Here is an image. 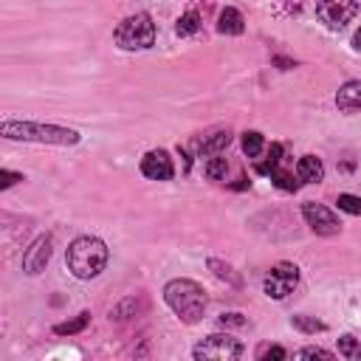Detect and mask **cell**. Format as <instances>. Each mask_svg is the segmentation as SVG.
Instances as JSON below:
<instances>
[{
    "instance_id": "9a60e30c",
    "label": "cell",
    "mask_w": 361,
    "mask_h": 361,
    "mask_svg": "<svg viewBox=\"0 0 361 361\" xmlns=\"http://www.w3.org/2000/svg\"><path fill=\"white\" fill-rule=\"evenodd\" d=\"M206 268H209L220 282H226L228 288H243V276L234 271V265H228V262H223V259H217V257H209V259H206Z\"/></svg>"
},
{
    "instance_id": "cb8c5ba5",
    "label": "cell",
    "mask_w": 361,
    "mask_h": 361,
    "mask_svg": "<svg viewBox=\"0 0 361 361\" xmlns=\"http://www.w3.org/2000/svg\"><path fill=\"white\" fill-rule=\"evenodd\" d=\"M336 206H338L341 212H347V214H355V217H361V195H350V192H341V195L336 197Z\"/></svg>"
},
{
    "instance_id": "484cf974",
    "label": "cell",
    "mask_w": 361,
    "mask_h": 361,
    "mask_svg": "<svg viewBox=\"0 0 361 361\" xmlns=\"http://www.w3.org/2000/svg\"><path fill=\"white\" fill-rule=\"evenodd\" d=\"M279 161H282V144H276V141H274V144H271V152H268V161H265V164H259V166H257V172L268 175L274 166H279Z\"/></svg>"
},
{
    "instance_id": "4316f807",
    "label": "cell",
    "mask_w": 361,
    "mask_h": 361,
    "mask_svg": "<svg viewBox=\"0 0 361 361\" xmlns=\"http://www.w3.org/2000/svg\"><path fill=\"white\" fill-rule=\"evenodd\" d=\"M293 358H299V361H302V358H324V361H330V358H333V353H330V350H324V347H313V344H310V347L296 350V353H293Z\"/></svg>"
},
{
    "instance_id": "d4e9b609",
    "label": "cell",
    "mask_w": 361,
    "mask_h": 361,
    "mask_svg": "<svg viewBox=\"0 0 361 361\" xmlns=\"http://www.w3.org/2000/svg\"><path fill=\"white\" fill-rule=\"evenodd\" d=\"M268 175H271V180H274V186H279V189H285V192H296V189H299V183L293 180V175L285 172V169H279V166H274Z\"/></svg>"
},
{
    "instance_id": "30bf717a",
    "label": "cell",
    "mask_w": 361,
    "mask_h": 361,
    "mask_svg": "<svg viewBox=\"0 0 361 361\" xmlns=\"http://www.w3.org/2000/svg\"><path fill=\"white\" fill-rule=\"evenodd\" d=\"M51 251H54V237L51 234H39L28 243V248L23 251V274L28 276H37L45 271L48 259H51Z\"/></svg>"
},
{
    "instance_id": "9c48e42d",
    "label": "cell",
    "mask_w": 361,
    "mask_h": 361,
    "mask_svg": "<svg viewBox=\"0 0 361 361\" xmlns=\"http://www.w3.org/2000/svg\"><path fill=\"white\" fill-rule=\"evenodd\" d=\"M138 172L147 180H172L175 178V161L166 149H147L138 161Z\"/></svg>"
},
{
    "instance_id": "5bb4252c",
    "label": "cell",
    "mask_w": 361,
    "mask_h": 361,
    "mask_svg": "<svg viewBox=\"0 0 361 361\" xmlns=\"http://www.w3.org/2000/svg\"><path fill=\"white\" fill-rule=\"evenodd\" d=\"M296 178H299L302 183H322V180H324V164H322V158L313 155V152L302 155V158L296 161Z\"/></svg>"
},
{
    "instance_id": "5b68a950",
    "label": "cell",
    "mask_w": 361,
    "mask_h": 361,
    "mask_svg": "<svg viewBox=\"0 0 361 361\" xmlns=\"http://www.w3.org/2000/svg\"><path fill=\"white\" fill-rule=\"evenodd\" d=\"M245 353V344L231 333H209L192 347L195 361H234Z\"/></svg>"
},
{
    "instance_id": "ba28073f",
    "label": "cell",
    "mask_w": 361,
    "mask_h": 361,
    "mask_svg": "<svg viewBox=\"0 0 361 361\" xmlns=\"http://www.w3.org/2000/svg\"><path fill=\"white\" fill-rule=\"evenodd\" d=\"M358 14V0H316V17L330 31H341Z\"/></svg>"
},
{
    "instance_id": "7c38bea8",
    "label": "cell",
    "mask_w": 361,
    "mask_h": 361,
    "mask_svg": "<svg viewBox=\"0 0 361 361\" xmlns=\"http://www.w3.org/2000/svg\"><path fill=\"white\" fill-rule=\"evenodd\" d=\"M336 107L338 113H347V116L361 113V79H347L336 90Z\"/></svg>"
},
{
    "instance_id": "6da1fadb",
    "label": "cell",
    "mask_w": 361,
    "mask_h": 361,
    "mask_svg": "<svg viewBox=\"0 0 361 361\" xmlns=\"http://www.w3.org/2000/svg\"><path fill=\"white\" fill-rule=\"evenodd\" d=\"M0 135L6 141H25V144H48V147H73L82 141V133L62 124L28 121V118H6L0 121Z\"/></svg>"
},
{
    "instance_id": "83f0119b",
    "label": "cell",
    "mask_w": 361,
    "mask_h": 361,
    "mask_svg": "<svg viewBox=\"0 0 361 361\" xmlns=\"http://www.w3.org/2000/svg\"><path fill=\"white\" fill-rule=\"evenodd\" d=\"M217 324H220V327H245L248 319H245L243 313L231 310V313H220V316H217Z\"/></svg>"
},
{
    "instance_id": "3957f363",
    "label": "cell",
    "mask_w": 361,
    "mask_h": 361,
    "mask_svg": "<svg viewBox=\"0 0 361 361\" xmlns=\"http://www.w3.org/2000/svg\"><path fill=\"white\" fill-rule=\"evenodd\" d=\"M164 302L166 307L183 322V324H197L203 316H206V305H209V296L203 290L200 282L195 279H186V276H175L164 285Z\"/></svg>"
},
{
    "instance_id": "52a82bcc",
    "label": "cell",
    "mask_w": 361,
    "mask_h": 361,
    "mask_svg": "<svg viewBox=\"0 0 361 361\" xmlns=\"http://www.w3.org/2000/svg\"><path fill=\"white\" fill-rule=\"evenodd\" d=\"M302 220H305L307 228H310L313 234H319V237H333V234L341 231L338 214H336L330 206L316 203V200H305V203H302Z\"/></svg>"
},
{
    "instance_id": "f546056e",
    "label": "cell",
    "mask_w": 361,
    "mask_h": 361,
    "mask_svg": "<svg viewBox=\"0 0 361 361\" xmlns=\"http://www.w3.org/2000/svg\"><path fill=\"white\" fill-rule=\"evenodd\" d=\"M271 62H274L279 71H290V68H296V62H293V59H288V56H274Z\"/></svg>"
},
{
    "instance_id": "277c9868",
    "label": "cell",
    "mask_w": 361,
    "mask_h": 361,
    "mask_svg": "<svg viewBox=\"0 0 361 361\" xmlns=\"http://www.w3.org/2000/svg\"><path fill=\"white\" fill-rule=\"evenodd\" d=\"M113 42H116V48L130 51V54H135V51H149V48L155 45V20H152V14H147V11L127 14V17L116 25Z\"/></svg>"
},
{
    "instance_id": "7a4b0ae2",
    "label": "cell",
    "mask_w": 361,
    "mask_h": 361,
    "mask_svg": "<svg viewBox=\"0 0 361 361\" xmlns=\"http://www.w3.org/2000/svg\"><path fill=\"white\" fill-rule=\"evenodd\" d=\"M107 259H110V248L96 234H79L65 248V268L82 282L96 279L107 268Z\"/></svg>"
},
{
    "instance_id": "ffe728a7",
    "label": "cell",
    "mask_w": 361,
    "mask_h": 361,
    "mask_svg": "<svg viewBox=\"0 0 361 361\" xmlns=\"http://www.w3.org/2000/svg\"><path fill=\"white\" fill-rule=\"evenodd\" d=\"M336 347H338V355H344L347 361H361V338H355L353 333H341Z\"/></svg>"
},
{
    "instance_id": "2e32d148",
    "label": "cell",
    "mask_w": 361,
    "mask_h": 361,
    "mask_svg": "<svg viewBox=\"0 0 361 361\" xmlns=\"http://www.w3.org/2000/svg\"><path fill=\"white\" fill-rule=\"evenodd\" d=\"M141 310H147V299H144V296H127V299H121V302H118V305L110 310V319L124 322V319L138 316Z\"/></svg>"
},
{
    "instance_id": "4dcf8cb0",
    "label": "cell",
    "mask_w": 361,
    "mask_h": 361,
    "mask_svg": "<svg viewBox=\"0 0 361 361\" xmlns=\"http://www.w3.org/2000/svg\"><path fill=\"white\" fill-rule=\"evenodd\" d=\"M350 45H353L355 51H361V25L353 31V39H350Z\"/></svg>"
},
{
    "instance_id": "4fadbf2b",
    "label": "cell",
    "mask_w": 361,
    "mask_h": 361,
    "mask_svg": "<svg viewBox=\"0 0 361 361\" xmlns=\"http://www.w3.org/2000/svg\"><path fill=\"white\" fill-rule=\"evenodd\" d=\"M243 31H245V17H243V11L234 8V6L220 8V14H217V34H223V37H240Z\"/></svg>"
},
{
    "instance_id": "8fae6325",
    "label": "cell",
    "mask_w": 361,
    "mask_h": 361,
    "mask_svg": "<svg viewBox=\"0 0 361 361\" xmlns=\"http://www.w3.org/2000/svg\"><path fill=\"white\" fill-rule=\"evenodd\" d=\"M231 130L228 127H214V130H209V133H203V138H197L195 141V152L203 158H209V155H220L228 144H231Z\"/></svg>"
},
{
    "instance_id": "f1b7e54d",
    "label": "cell",
    "mask_w": 361,
    "mask_h": 361,
    "mask_svg": "<svg viewBox=\"0 0 361 361\" xmlns=\"http://www.w3.org/2000/svg\"><path fill=\"white\" fill-rule=\"evenodd\" d=\"M20 180H25V175H23V172L0 169V189H11V186H14V183H20Z\"/></svg>"
},
{
    "instance_id": "d6986e66",
    "label": "cell",
    "mask_w": 361,
    "mask_h": 361,
    "mask_svg": "<svg viewBox=\"0 0 361 361\" xmlns=\"http://www.w3.org/2000/svg\"><path fill=\"white\" fill-rule=\"evenodd\" d=\"M87 324H90V313H87V310H82L76 319H68V322L54 324V336H76V333H82Z\"/></svg>"
},
{
    "instance_id": "603a6c76",
    "label": "cell",
    "mask_w": 361,
    "mask_h": 361,
    "mask_svg": "<svg viewBox=\"0 0 361 361\" xmlns=\"http://www.w3.org/2000/svg\"><path fill=\"white\" fill-rule=\"evenodd\" d=\"M288 358V350L282 344H259L257 347V361H282Z\"/></svg>"
},
{
    "instance_id": "7402d4cb",
    "label": "cell",
    "mask_w": 361,
    "mask_h": 361,
    "mask_svg": "<svg viewBox=\"0 0 361 361\" xmlns=\"http://www.w3.org/2000/svg\"><path fill=\"white\" fill-rule=\"evenodd\" d=\"M226 172H228V161L223 155H209V161L203 164V175L209 180H223Z\"/></svg>"
},
{
    "instance_id": "8992f818",
    "label": "cell",
    "mask_w": 361,
    "mask_h": 361,
    "mask_svg": "<svg viewBox=\"0 0 361 361\" xmlns=\"http://www.w3.org/2000/svg\"><path fill=\"white\" fill-rule=\"evenodd\" d=\"M299 279H302L299 265H296V262L282 259V262L271 265V271L262 276V293H265L268 299L282 302V299H288V296L293 293V288L299 285Z\"/></svg>"
},
{
    "instance_id": "e0dca14e",
    "label": "cell",
    "mask_w": 361,
    "mask_h": 361,
    "mask_svg": "<svg viewBox=\"0 0 361 361\" xmlns=\"http://www.w3.org/2000/svg\"><path fill=\"white\" fill-rule=\"evenodd\" d=\"M290 327L299 330V333H305V336H316V333H324V330H327V324H324L322 319L307 316V313H296V316H290Z\"/></svg>"
},
{
    "instance_id": "44dd1931",
    "label": "cell",
    "mask_w": 361,
    "mask_h": 361,
    "mask_svg": "<svg viewBox=\"0 0 361 361\" xmlns=\"http://www.w3.org/2000/svg\"><path fill=\"white\" fill-rule=\"evenodd\" d=\"M200 31V14L197 11H183L178 20H175V34L178 37H192V34H197Z\"/></svg>"
},
{
    "instance_id": "ac0fdd59",
    "label": "cell",
    "mask_w": 361,
    "mask_h": 361,
    "mask_svg": "<svg viewBox=\"0 0 361 361\" xmlns=\"http://www.w3.org/2000/svg\"><path fill=\"white\" fill-rule=\"evenodd\" d=\"M240 147L245 152V158H257L262 149H265V135L259 130H245L240 135Z\"/></svg>"
}]
</instances>
